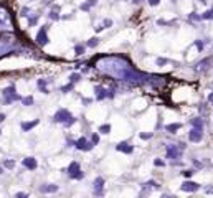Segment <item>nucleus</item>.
<instances>
[{
  "instance_id": "nucleus-33",
  "label": "nucleus",
  "mask_w": 213,
  "mask_h": 198,
  "mask_svg": "<svg viewBox=\"0 0 213 198\" xmlns=\"http://www.w3.org/2000/svg\"><path fill=\"white\" fill-rule=\"evenodd\" d=\"M5 121V114H0V122H4Z\"/></svg>"
},
{
  "instance_id": "nucleus-17",
  "label": "nucleus",
  "mask_w": 213,
  "mask_h": 198,
  "mask_svg": "<svg viewBox=\"0 0 213 198\" xmlns=\"http://www.w3.org/2000/svg\"><path fill=\"white\" fill-rule=\"evenodd\" d=\"M192 126L197 127V129H203V121H202V119H193Z\"/></svg>"
},
{
  "instance_id": "nucleus-27",
  "label": "nucleus",
  "mask_w": 213,
  "mask_h": 198,
  "mask_svg": "<svg viewBox=\"0 0 213 198\" xmlns=\"http://www.w3.org/2000/svg\"><path fill=\"white\" fill-rule=\"evenodd\" d=\"M93 142H94V144H98V142H99V137H98L96 134L93 135Z\"/></svg>"
},
{
  "instance_id": "nucleus-21",
  "label": "nucleus",
  "mask_w": 213,
  "mask_h": 198,
  "mask_svg": "<svg viewBox=\"0 0 213 198\" xmlns=\"http://www.w3.org/2000/svg\"><path fill=\"white\" fill-rule=\"evenodd\" d=\"M83 51H84V46H81V45L76 46V55H83Z\"/></svg>"
},
{
  "instance_id": "nucleus-18",
  "label": "nucleus",
  "mask_w": 213,
  "mask_h": 198,
  "mask_svg": "<svg viewBox=\"0 0 213 198\" xmlns=\"http://www.w3.org/2000/svg\"><path fill=\"white\" fill-rule=\"evenodd\" d=\"M180 129V124H170V126H167V131L170 132V134H174L175 131H179Z\"/></svg>"
},
{
  "instance_id": "nucleus-10",
  "label": "nucleus",
  "mask_w": 213,
  "mask_h": 198,
  "mask_svg": "<svg viewBox=\"0 0 213 198\" xmlns=\"http://www.w3.org/2000/svg\"><path fill=\"white\" fill-rule=\"evenodd\" d=\"M23 165H25L27 169H30V170H35L37 169V160H35L33 157H28V159L23 160Z\"/></svg>"
},
{
  "instance_id": "nucleus-26",
  "label": "nucleus",
  "mask_w": 213,
  "mask_h": 198,
  "mask_svg": "<svg viewBox=\"0 0 213 198\" xmlns=\"http://www.w3.org/2000/svg\"><path fill=\"white\" fill-rule=\"evenodd\" d=\"M141 137H142V139H151V137H152V134H142Z\"/></svg>"
},
{
  "instance_id": "nucleus-20",
  "label": "nucleus",
  "mask_w": 213,
  "mask_h": 198,
  "mask_svg": "<svg viewBox=\"0 0 213 198\" xmlns=\"http://www.w3.org/2000/svg\"><path fill=\"white\" fill-rule=\"evenodd\" d=\"M202 18H213V9L210 12H207L205 15H202Z\"/></svg>"
},
{
  "instance_id": "nucleus-22",
  "label": "nucleus",
  "mask_w": 213,
  "mask_h": 198,
  "mask_svg": "<svg viewBox=\"0 0 213 198\" xmlns=\"http://www.w3.org/2000/svg\"><path fill=\"white\" fill-rule=\"evenodd\" d=\"M88 45H89V46H96V45H98V38H91V41H89Z\"/></svg>"
},
{
  "instance_id": "nucleus-34",
  "label": "nucleus",
  "mask_w": 213,
  "mask_h": 198,
  "mask_svg": "<svg viewBox=\"0 0 213 198\" xmlns=\"http://www.w3.org/2000/svg\"><path fill=\"white\" fill-rule=\"evenodd\" d=\"M208 101H210V102H212V104H213V93H212V94H210V97H208Z\"/></svg>"
},
{
  "instance_id": "nucleus-4",
  "label": "nucleus",
  "mask_w": 213,
  "mask_h": 198,
  "mask_svg": "<svg viewBox=\"0 0 213 198\" xmlns=\"http://www.w3.org/2000/svg\"><path fill=\"white\" fill-rule=\"evenodd\" d=\"M68 119H71V114L68 112L66 109H60L58 112L55 114V121H56V122H65L66 124Z\"/></svg>"
},
{
  "instance_id": "nucleus-6",
  "label": "nucleus",
  "mask_w": 213,
  "mask_h": 198,
  "mask_svg": "<svg viewBox=\"0 0 213 198\" xmlns=\"http://www.w3.org/2000/svg\"><path fill=\"white\" fill-rule=\"evenodd\" d=\"M37 41H38V45H46L48 43V36H46V28H42L40 30V33H38V36H37Z\"/></svg>"
},
{
  "instance_id": "nucleus-16",
  "label": "nucleus",
  "mask_w": 213,
  "mask_h": 198,
  "mask_svg": "<svg viewBox=\"0 0 213 198\" xmlns=\"http://www.w3.org/2000/svg\"><path fill=\"white\" fill-rule=\"evenodd\" d=\"M96 4V0H88V2H86V4H83L81 5V10H89L93 7V5Z\"/></svg>"
},
{
  "instance_id": "nucleus-13",
  "label": "nucleus",
  "mask_w": 213,
  "mask_h": 198,
  "mask_svg": "<svg viewBox=\"0 0 213 198\" xmlns=\"http://www.w3.org/2000/svg\"><path fill=\"white\" fill-rule=\"evenodd\" d=\"M212 63H213V58H207V59H203V61L198 64V68H200V69H207L208 64H212Z\"/></svg>"
},
{
  "instance_id": "nucleus-5",
  "label": "nucleus",
  "mask_w": 213,
  "mask_h": 198,
  "mask_svg": "<svg viewBox=\"0 0 213 198\" xmlns=\"http://www.w3.org/2000/svg\"><path fill=\"white\" fill-rule=\"evenodd\" d=\"M188 139L192 140V142H198V140H202V129H192L190 131V134H188Z\"/></svg>"
},
{
  "instance_id": "nucleus-24",
  "label": "nucleus",
  "mask_w": 213,
  "mask_h": 198,
  "mask_svg": "<svg viewBox=\"0 0 213 198\" xmlns=\"http://www.w3.org/2000/svg\"><path fill=\"white\" fill-rule=\"evenodd\" d=\"M50 17L53 18V20H55V18H58V10H56V12H55V10H53V12L50 13Z\"/></svg>"
},
{
  "instance_id": "nucleus-8",
  "label": "nucleus",
  "mask_w": 213,
  "mask_h": 198,
  "mask_svg": "<svg viewBox=\"0 0 213 198\" xmlns=\"http://www.w3.org/2000/svg\"><path fill=\"white\" fill-rule=\"evenodd\" d=\"M76 147L80 149V150H91V147H93V145H91V144H88V142H86V139L83 137V139H80L78 142H76Z\"/></svg>"
},
{
  "instance_id": "nucleus-30",
  "label": "nucleus",
  "mask_w": 213,
  "mask_h": 198,
  "mask_svg": "<svg viewBox=\"0 0 213 198\" xmlns=\"http://www.w3.org/2000/svg\"><path fill=\"white\" fill-rule=\"evenodd\" d=\"M104 25H106V26H111V25H113V21H111V20H106Z\"/></svg>"
},
{
  "instance_id": "nucleus-23",
  "label": "nucleus",
  "mask_w": 213,
  "mask_h": 198,
  "mask_svg": "<svg viewBox=\"0 0 213 198\" xmlns=\"http://www.w3.org/2000/svg\"><path fill=\"white\" fill-rule=\"evenodd\" d=\"M32 102H33V97H25V99H23V104H32Z\"/></svg>"
},
{
  "instance_id": "nucleus-19",
  "label": "nucleus",
  "mask_w": 213,
  "mask_h": 198,
  "mask_svg": "<svg viewBox=\"0 0 213 198\" xmlns=\"http://www.w3.org/2000/svg\"><path fill=\"white\" fill-rule=\"evenodd\" d=\"M99 132H101V134H109V132H111V126H109V124L101 126V127H99Z\"/></svg>"
},
{
  "instance_id": "nucleus-11",
  "label": "nucleus",
  "mask_w": 213,
  "mask_h": 198,
  "mask_svg": "<svg viewBox=\"0 0 213 198\" xmlns=\"http://www.w3.org/2000/svg\"><path fill=\"white\" fill-rule=\"evenodd\" d=\"M103 183H104L103 178H96V180H94V192H96L98 195L103 193Z\"/></svg>"
},
{
  "instance_id": "nucleus-3",
  "label": "nucleus",
  "mask_w": 213,
  "mask_h": 198,
  "mask_svg": "<svg viewBox=\"0 0 213 198\" xmlns=\"http://www.w3.org/2000/svg\"><path fill=\"white\" fill-rule=\"evenodd\" d=\"M4 96H5L4 101L7 102V104H9V102H12V101H15V99H20V96L15 93V88H13V86H10V88L5 89V91H4Z\"/></svg>"
},
{
  "instance_id": "nucleus-7",
  "label": "nucleus",
  "mask_w": 213,
  "mask_h": 198,
  "mask_svg": "<svg viewBox=\"0 0 213 198\" xmlns=\"http://www.w3.org/2000/svg\"><path fill=\"white\" fill-rule=\"evenodd\" d=\"M182 190H184V192H197L198 185H197L195 182H185L184 185H182Z\"/></svg>"
},
{
  "instance_id": "nucleus-32",
  "label": "nucleus",
  "mask_w": 213,
  "mask_h": 198,
  "mask_svg": "<svg viewBox=\"0 0 213 198\" xmlns=\"http://www.w3.org/2000/svg\"><path fill=\"white\" fill-rule=\"evenodd\" d=\"M184 175H185V177H190V175H192V172H190V170H187V172H184Z\"/></svg>"
},
{
  "instance_id": "nucleus-1",
  "label": "nucleus",
  "mask_w": 213,
  "mask_h": 198,
  "mask_svg": "<svg viewBox=\"0 0 213 198\" xmlns=\"http://www.w3.org/2000/svg\"><path fill=\"white\" fill-rule=\"evenodd\" d=\"M98 68H99L103 73L106 74H111L114 78H119L122 81H139L144 78V74L137 73L132 68V64L124 58H119V56H113V58H103V61L98 63Z\"/></svg>"
},
{
  "instance_id": "nucleus-28",
  "label": "nucleus",
  "mask_w": 213,
  "mask_h": 198,
  "mask_svg": "<svg viewBox=\"0 0 213 198\" xmlns=\"http://www.w3.org/2000/svg\"><path fill=\"white\" fill-rule=\"evenodd\" d=\"M149 4H151V5H157V4H159V0H149Z\"/></svg>"
},
{
  "instance_id": "nucleus-15",
  "label": "nucleus",
  "mask_w": 213,
  "mask_h": 198,
  "mask_svg": "<svg viewBox=\"0 0 213 198\" xmlns=\"http://www.w3.org/2000/svg\"><path fill=\"white\" fill-rule=\"evenodd\" d=\"M40 190H42L43 193H50V192H56V190H58V187H56V185H51V187H42Z\"/></svg>"
},
{
  "instance_id": "nucleus-9",
  "label": "nucleus",
  "mask_w": 213,
  "mask_h": 198,
  "mask_svg": "<svg viewBox=\"0 0 213 198\" xmlns=\"http://www.w3.org/2000/svg\"><path fill=\"white\" fill-rule=\"evenodd\" d=\"M167 157H169V159H179V157H180V150L175 147V145H170V147H169V152H167Z\"/></svg>"
},
{
  "instance_id": "nucleus-2",
  "label": "nucleus",
  "mask_w": 213,
  "mask_h": 198,
  "mask_svg": "<svg viewBox=\"0 0 213 198\" xmlns=\"http://www.w3.org/2000/svg\"><path fill=\"white\" fill-rule=\"evenodd\" d=\"M68 173H70L71 178H83V172L80 170V164L78 162H73L68 167Z\"/></svg>"
},
{
  "instance_id": "nucleus-29",
  "label": "nucleus",
  "mask_w": 213,
  "mask_h": 198,
  "mask_svg": "<svg viewBox=\"0 0 213 198\" xmlns=\"http://www.w3.org/2000/svg\"><path fill=\"white\" fill-rule=\"evenodd\" d=\"M78 78H80L78 74H73V76H71V81H78Z\"/></svg>"
},
{
  "instance_id": "nucleus-12",
  "label": "nucleus",
  "mask_w": 213,
  "mask_h": 198,
  "mask_svg": "<svg viewBox=\"0 0 213 198\" xmlns=\"http://www.w3.org/2000/svg\"><path fill=\"white\" fill-rule=\"evenodd\" d=\"M117 150H121V152H126V154H131L132 152V147H131L127 142H121L119 145H117Z\"/></svg>"
},
{
  "instance_id": "nucleus-31",
  "label": "nucleus",
  "mask_w": 213,
  "mask_h": 198,
  "mask_svg": "<svg viewBox=\"0 0 213 198\" xmlns=\"http://www.w3.org/2000/svg\"><path fill=\"white\" fill-rule=\"evenodd\" d=\"M155 165H157V167H160V165H164V162H162V160H155Z\"/></svg>"
},
{
  "instance_id": "nucleus-14",
  "label": "nucleus",
  "mask_w": 213,
  "mask_h": 198,
  "mask_svg": "<svg viewBox=\"0 0 213 198\" xmlns=\"http://www.w3.org/2000/svg\"><path fill=\"white\" fill-rule=\"evenodd\" d=\"M37 124H38V121H33V122H23V124H22V129H23V131H28V129L35 127Z\"/></svg>"
},
{
  "instance_id": "nucleus-25",
  "label": "nucleus",
  "mask_w": 213,
  "mask_h": 198,
  "mask_svg": "<svg viewBox=\"0 0 213 198\" xmlns=\"http://www.w3.org/2000/svg\"><path fill=\"white\" fill-rule=\"evenodd\" d=\"M5 167H9V169H12V167H13V162H12V160H7V162H5Z\"/></svg>"
}]
</instances>
